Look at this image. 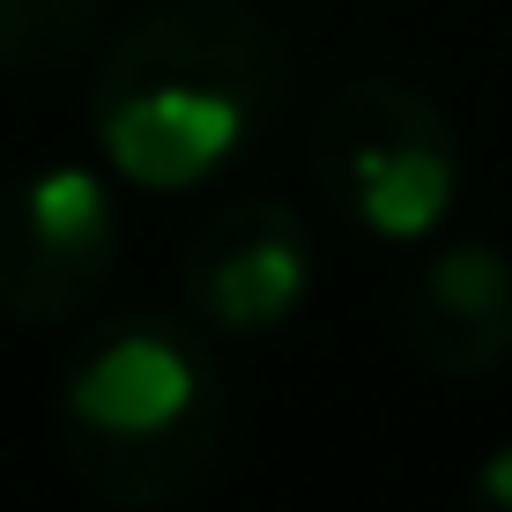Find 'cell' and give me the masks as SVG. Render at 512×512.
I'll list each match as a JSON object with an SVG mask.
<instances>
[{
	"mask_svg": "<svg viewBox=\"0 0 512 512\" xmlns=\"http://www.w3.org/2000/svg\"><path fill=\"white\" fill-rule=\"evenodd\" d=\"M231 379L193 312L127 305L90 320L52 372V446L90 498L171 512L216 475Z\"/></svg>",
	"mask_w": 512,
	"mask_h": 512,
	"instance_id": "2",
	"label": "cell"
},
{
	"mask_svg": "<svg viewBox=\"0 0 512 512\" xmlns=\"http://www.w3.org/2000/svg\"><path fill=\"white\" fill-rule=\"evenodd\" d=\"M119 216L112 186L82 164H38L0 186V320L15 327H67L104 297L119 268Z\"/></svg>",
	"mask_w": 512,
	"mask_h": 512,
	"instance_id": "4",
	"label": "cell"
},
{
	"mask_svg": "<svg viewBox=\"0 0 512 512\" xmlns=\"http://www.w3.org/2000/svg\"><path fill=\"white\" fill-rule=\"evenodd\" d=\"M312 223L275 193L223 201L179 253V305L208 334H268L312 297Z\"/></svg>",
	"mask_w": 512,
	"mask_h": 512,
	"instance_id": "5",
	"label": "cell"
},
{
	"mask_svg": "<svg viewBox=\"0 0 512 512\" xmlns=\"http://www.w3.org/2000/svg\"><path fill=\"white\" fill-rule=\"evenodd\" d=\"M112 0H0V75H45L90 52Z\"/></svg>",
	"mask_w": 512,
	"mask_h": 512,
	"instance_id": "7",
	"label": "cell"
},
{
	"mask_svg": "<svg viewBox=\"0 0 512 512\" xmlns=\"http://www.w3.org/2000/svg\"><path fill=\"white\" fill-rule=\"evenodd\" d=\"M312 186L349 231L416 245L461 201V134L446 104L401 75H357L342 82L305 134Z\"/></svg>",
	"mask_w": 512,
	"mask_h": 512,
	"instance_id": "3",
	"label": "cell"
},
{
	"mask_svg": "<svg viewBox=\"0 0 512 512\" xmlns=\"http://www.w3.org/2000/svg\"><path fill=\"white\" fill-rule=\"evenodd\" d=\"M297 90L290 38L245 0H156L104 38L90 134L112 179L179 193L260 149Z\"/></svg>",
	"mask_w": 512,
	"mask_h": 512,
	"instance_id": "1",
	"label": "cell"
},
{
	"mask_svg": "<svg viewBox=\"0 0 512 512\" xmlns=\"http://www.w3.org/2000/svg\"><path fill=\"white\" fill-rule=\"evenodd\" d=\"M461 512H512V446H498L483 468L468 475V498Z\"/></svg>",
	"mask_w": 512,
	"mask_h": 512,
	"instance_id": "8",
	"label": "cell"
},
{
	"mask_svg": "<svg viewBox=\"0 0 512 512\" xmlns=\"http://www.w3.org/2000/svg\"><path fill=\"white\" fill-rule=\"evenodd\" d=\"M401 342L438 379H483L512 357V253L453 238L401 290Z\"/></svg>",
	"mask_w": 512,
	"mask_h": 512,
	"instance_id": "6",
	"label": "cell"
}]
</instances>
